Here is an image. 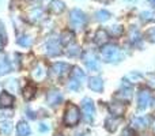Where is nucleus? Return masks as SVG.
I'll return each mask as SVG.
<instances>
[{
  "label": "nucleus",
  "mask_w": 155,
  "mask_h": 136,
  "mask_svg": "<svg viewBox=\"0 0 155 136\" xmlns=\"http://www.w3.org/2000/svg\"><path fill=\"white\" fill-rule=\"evenodd\" d=\"M79 120H80L79 108L74 104H68L64 113V124L67 127H74L79 123Z\"/></svg>",
  "instance_id": "f257e3e1"
},
{
  "label": "nucleus",
  "mask_w": 155,
  "mask_h": 136,
  "mask_svg": "<svg viewBox=\"0 0 155 136\" xmlns=\"http://www.w3.org/2000/svg\"><path fill=\"white\" fill-rule=\"evenodd\" d=\"M102 57L106 63H116L120 61L123 55H121V51L118 49V46L116 45H105L102 48Z\"/></svg>",
  "instance_id": "f03ea898"
},
{
  "label": "nucleus",
  "mask_w": 155,
  "mask_h": 136,
  "mask_svg": "<svg viewBox=\"0 0 155 136\" xmlns=\"http://www.w3.org/2000/svg\"><path fill=\"white\" fill-rule=\"evenodd\" d=\"M83 61H84L86 67L90 71H99V68H101L98 57H97V55L93 51H87L83 53Z\"/></svg>",
  "instance_id": "7ed1b4c3"
},
{
  "label": "nucleus",
  "mask_w": 155,
  "mask_h": 136,
  "mask_svg": "<svg viewBox=\"0 0 155 136\" xmlns=\"http://www.w3.org/2000/svg\"><path fill=\"white\" fill-rule=\"evenodd\" d=\"M71 26L74 27V29H82L83 26L86 25V14L83 12L82 10H79V8H75V10L71 11Z\"/></svg>",
  "instance_id": "20e7f679"
},
{
  "label": "nucleus",
  "mask_w": 155,
  "mask_h": 136,
  "mask_svg": "<svg viewBox=\"0 0 155 136\" xmlns=\"http://www.w3.org/2000/svg\"><path fill=\"white\" fill-rule=\"evenodd\" d=\"M82 109H83V116L87 123H93L94 114H95V108H94V102L90 98H84L82 101Z\"/></svg>",
  "instance_id": "39448f33"
},
{
  "label": "nucleus",
  "mask_w": 155,
  "mask_h": 136,
  "mask_svg": "<svg viewBox=\"0 0 155 136\" xmlns=\"http://www.w3.org/2000/svg\"><path fill=\"white\" fill-rule=\"evenodd\" d=\"M150 104H151V93H150V90L144 88L137 95V108L140 110H144L146 108H148Z\"/></svg>",
  "instance_id": "423d86ee"
},
{
  "label": "nucleus",
  "mask_w": 155,
  "mask_h": 136,
  "mask_svg": "<svg viewBox=\"0 0 155 136\" xmlns=\"http://www.w3.org/2000/svg\"><path fill=\"white\" fill-rule=\"evenodd\" d=\"M46 53H48V56H51V57L59 56V55L61 53V45H60V41L57 40V38H52V40L48 41Z\"/></svg>",
  "instance_id": "0eeeda50"
},
{
  "label": "nucleus",
  "mask_w": 155,
  "mask_h": 136,
  "mask_svg": "<svg viewBox=\"0 0 155 136\" xmlns=\"http://www.w3.org/2000/svg\"><path fill=\"white\" fill-rule=\"evenodd\" d=\"M52 74L56 75L59 78H63L71 71V65H68L67 63H54L51 68Z\"/></svg>",
  "instance_id": "6e6552de"
},
{
  "label": "nucleus",
  "mask_w": 155,
  "mask_h": 136,
  "mask_svg": "<svg viewBox=\"0 0 155 136\" xmlns=\"http://www.w3.org/2000/svg\"><path fill=\"white\" fill-rule=\"evenodd\" d=\"M125 110H127L125 104H121V102L109 104V112H110V114H113L114 117H121V116H124Z\"/></svg>",
  "instance_id": "1a4fd4ad"
},
{
  "label": "nucleus",
  "mask_w": 155,
  "mask_h": 136,
  "mask_svg": "<svg viewBox=\"0 0 155 136\" xmlns=\"http://www.w3.org/2000/svg\"><path fill=\"white\" fill-rule=\"evenodd\" d=\"M46 101L51 106H57L59 104H61L63 101V94L57 90H51L46 95Z\"/></svg>",
  "instance_id": "9d476101"
},
{
  "label": "nucleus",
  "mask_w": 155,
  "mask_h": 136,
  "mask_svg": "<svg viewBox=\"0 0 155 136\" xmlns=\"http://www.w3.org/2000/svg\"><path fill=\"white\" fill-rule=\"evenodd\" d=\"M31 76H33V79L37 80V82H41V80L45 79L46 68L44 67V64H37L35 65V68L31 71Z\"/></svg>",
  "instance_id": "9b49d317"
},
{
  "label": "nucleus",
  "mask_w": 155,
  "mask_h": 136,
  "mask_svg": "<svg viewBox=\"0 0 155 136\" xmlns=\"http://www.w3.org/2000/svg\"><path fill=\"white\" fill-rule=\"evenodd\" d=\"M14 104V95H11L7 91H3L0 94V109H5V108H11Z\"/></svg>",
  "instance_id": "f8f14e48"
},
{
  "label": "nucleus",
  "mask_w": 155,
  "mask_h": 136,
  "mask_svg": "<svg viewBox=\"0 0 155 136\" xmlns=\"http://www.w3.org/2000/svg\"><path fill=\"white\" fill-rule=\"evenodd\" d=\"M88 87L93 91H95V93H101L104 90V82H102V79L99 76H93L88 79Z\"/></svg>",
  "instance_id": "ddd939ff"
},
{
  "label": "nucleus",
  "mask_w": 155,
  "mask_h": 136,
  "mask_svg": "<svg viewBox=\"0 0 155 136\" xmlns=\"http://www.w3.org/2000/svg\"><path fill=\"white\" fill-rule=\"evenodd\" d=\"M109 41V34L105 29H98L95 33V44L97 45H105Z\"/></svg>",
  "instance_id": "4468645a"
},
{
  "label": "nucleus",
  "mask_w": 155,
  "mask_h": 136,
  "mask_svg": "<svg viewBox=\"0 0 155 136\" xmlns=\"http://www.w3.org/2000/svg\"><path fill=\"white\" fill-rule=\"evenodd\" d=\"M65 8V4L63 0H52L49 3V10L53 14H61Z\"/></svg>",
  "instance_id": "2eb2a0df"
},
{
  "label": "nucleus",
  "mask_w": 155,
  "mask_h": 136,
  "mask_svg": "<svg viewBox=\"0 0 155 136\" xmlns=\"http://www.w3.org/2000/svg\"><path fill=\"white\" fill-rule=\"evenodd\" d=\"M116 98L117 99H123V101H131L132 98V88L131 87H123L120 91H117L116 94Z\"/></svg>",
  "instance_id": "dca6fc26"
},
{
  "label": "nucleus",
  "mask_w": 155,
  "mask_h": 136,
  "mask_svg": "<svg viewBox=\"0 0 155 136\" xmlns=\"http://www.w3.org/2000/svg\"><path fill=\"white\" fill-rule=\"evenodd\" d=\"M74 40V33L71 32V30H64V32L61 33V35H60V42H61V45H70L71 42H72Z\"/></svg>",
  "instance_id": "f3484780"
},
{
  "label": "nucleus",
  "mask_w": 155,
  "mask_h": 136,
  "mask_svg": "<svg viewBox=\"0 0 155 136\" xmlns=\"http://www.w3.org/2000/svg\"><path fill=\"white\" fill-rule=\"evenodd\" d=\"M29 134H30L29 124L25 123V121L18 123V125H16V135L18 136H29Z\"/></svg>",
  "instance_id": "a211bd4d"
},
{
  "label": "nucleus",
  "mask_w": 155,
  "mask_h": 136,
  "mask_svg": "<svg viewBox=\"0 0 155 136\" xmlns=\"http://www.w3.org/2000/svg\"><path fill=\"white\" fill-rule=\"evenodd\" d=\"M131 125H132V128H135V129H144L148 125V118H142V117L134 118Z\"/></svg>",
  "instance_id": "6ab92c4d"
},
{
  "label": "nucleus",
  "mask_w": 155,
  "mask_h": 136,
  "mask_svg": "<svg viewBox=\"0 0 155 136\" xmlns=\"http://www.w3.org/2000/svg\"><path fill=\"white\" fill-rule=\"evenodd\" d=\"M118 124H120V118L116 120V118L110 117V118H107V120L105 121V128H106L109 132H114L116 129H117Z\"/></svg>",
  "instance_id": "aec40b11"
},
{
  "label": "nucleus",
  "mask_w": 155,
  "mask_h": 136,
  "mask_svg": "<svg viewBox=\"0 0 155 136\" xmlns=\"http://www.w3.org/2000/svg\"><path fill=\"white\" fill-rule=\"evenodd\" d=\"M35 87L33 85H29V86H26V87L23 88V97H25V99L26 101H30V99H33L34 98V95H35Z\"/></svg>",
  "instance_id": "412c9836"
},
{
  "label": "nucleus",
  "mask_w": 155,
  "mask_h": 136,
  "mask_svg": "<svg viewBox=\"0 0 155 136\" xmlns=\"http://www.w3.org/2000/svg\"><path fill=\"white\" fill-rule=\"evenodd\" d=\"M11 131H12L11 121H3V123H0V134L3 136H8L11 134Z\"/></svg>",
  "instance_id": "4be33fe9"
},
{
  "label": "nucleus",
  "mask_w": 155,
  "mask_h": 136,
  "mask_svg": "<svg viewBox=\"0 0 155 136\" xmlns=\"http://www.w3.org/2000/svg\"><path fill=\"white\" fill-rule=\"evenodd\" d=\"M11 71V64L7 59H0V76L8 74Z\"/></svg>",
  "instance_id": "5701e85b"
},
{
  "label": "nucleus",
  "mask_w": 155,
  "mask_h": 136,
  "mask_svg": "<svg viewBox=\"0 0 155 136\" xmlns=\"http://www.w3.org/2000/svg\"><path fill=\"white\" fill-rule=\"evenodd\" d=\"M18 44H19L21 46L29 48V46L33 45V38L29 37V35H22L21 38H18Z\"/></svg>",
  "instance_id": "b1692460"
},
{
  "label": "nucleus",
  "mask_w": 155,
  "mask_h": 136,
  "mask_svg": "<svg viewBox=\"0 0 155 136\" xmlns=\"http://www.w3.org/2000/svg\"><path fill=\"white\" fill-rule=\"evenodd\" d=\"M95 16H97V19H98L99 22H106V21H109L110 19V14L107 12V11H105V10L97 11Z\"/></svg>",
  "instance_id": "393cba45"
},
{
  "label": "nucleus",
  "mask_w": 155,
  "mask_h": 136,
  "mask_svg": "<svg viewBox=\"0 0 155 136\" xmlns=\"http://www.w3.org/2000/svg\"><path fill=\"white\" fill-rule=\"evenodd\" d=\"M125 79L129 80V82H132V83H135V82H140V80L143 79V76H142V74H139V72H129V74L125 76Z\"/></svg>",
  "instance_id": "a878e982"
},
{
  "label": "nucleus",
  "mask_w": 155,
  "mask_h": 136,
  "mask_svg": "<svg viewBox=\"0 0 155 136\" xmlns=\"http://www.w3.org/2000/svg\"><path fill=\"white\" fill-rule=\"evenodd\" d=\"M72 78L78 79L79 82H83V80H84V72H83L79 67H74L72 68Z\"/></svg>",
  "instance_id": "bb28decb"
},
{
  "label": "nucleus",
  "mask_w": 155,
  "mask_h": 136,
  "mask_svg": "<svg viewBox=\"0 0 155 136\" xmlns=\"http://www.w3.org/2000/svg\"><path fill=\"white\" fill-rule=\"evenodd\" d=\"M68 46V49H67V55L68 56H72V57H75L78 56V55L80 53V49H79V46L76 45V44H74V45H67Z\"/></svg>",
  "instance_id": "cd10ccee"
},
{
  "label": "nucleus",
  "mask_w": 155,
  "mask_h": 136,
  "mask_svg": "<svg viewBox=\"0 0 155 136\" xmlns=\"http://www.w3.org/2000/svg\"><path fill=\"white\" fill-rule=\"evenodd\" d=\"M80 83L82 82H79L78 79H75V78H72V79L70 80V83H68V90H71V91H78L79 90V87H80Z\"/></svg>",
  "instance_id": "c85d7f7f"
},
{
  "label": "nucleus",
  "mask_w": 155,
  "mask_h": 136,
  "mask_svg": "<svg viewBox=\"0 0 155 136\" xmlns=\"http://www.w3.org/2000/svg\"><path fill=\"white\" fill-rule=\"evenodd\" d=\"M123 32H124V29H123V26H120V25H117V26H112L110 27V34L113 35V37H120L121 34H123Z\"/></svg>",
  "instance_id": "c756f323"
},
{
  "label": "nucleus",
  "mask_w": 155,
  "mask_h": 136,
  "mask_svg": "<svg viewBox=\"0 0 155 136\" xmlns=\"http://www.w3.org/2000/svg\"><path fill=\"white\" fill-rule=\"evenodd\" d=\"M129 37H131V42H134V44L140 42V33L137 32L136 29H131V32H129Z\"/></svg>",
  "instance_id": "7c9ffc66"
},
{
  "label": "nucleus",
  "mask_w": 155,
  "mask_h": 136,
  "mask_svg": "<svg viewBox=\"0 0 155 136\" xmlns=\"http://www.w3.org/2000/svg\"><path fill=\"white\" fill-rule=\"evenodd\" d=\"M42 15H44V14H42V10H40V8H35V10L33 11L31 14H30V19H31L33 22H37V21H40Z\"/></svg>",
  "instance_id": "2f4dec72"
},
{
  "label": "nucleus",
  "mask_w": 155,
  "mask_h": 136,
  "mask_svg": "<svg viewBox=\"0 0 155 136\" xmlns=\"http://www.w3.org/2000/svg\"><path fill=\"white\" fill-rule=\"evenodd\" d=\"M140 16H142L143 21H153V19H155V14L153 11H144V12H142Z\"/></svg>",
  "instance_id": "473e14b6"
},
{
  "label": "nucleus",
  "mask_w": 155,
  "mask_h": 136,
  "mask_svg": "<svg viewBox=\"0 0 155 136\" xmlns=\"http://www.w3.org/2000/svg\"><path fill=\"white\" fill-rule=\"evenodd\" d=\"M5 86H7V90H11V91H16V90H18V82H16V80H14V79L8 80Z\"/></svg>",
  "instance_id": "72a5a7b5"
},
{
  "label": "nucleus",
  "mask_w": 155,
  "mask_h": 136,
  "mask_svg": "<svg viewBox=\"0 0 155 136\" xmlns=\"http://www.w3.org/2000/svg\"><path fill=\"white\" fill-rule=\"evenodd\" d=\"M146 37H147L148 41H151V42H155V27H151V29L147 30V33H146Z\"/></svg>",
  "instance_id": "f704fd0d"
},
{
  "label": "nucleus",
  "mask_w": 155,
  "mask_h": 136,
  "mask_svg": "<svg viewBox=\"0 0 155 136\" xmlns=\"http://www.w3.org/2000/svg\"><path fill=\"white\" fill-rule=\"evenodd\" d=\"M121 136H135V132L132 131L131 128H127V129H124V131H123Z\"/></svg>",
  "instance_id": "c9c22d12"
},
{
  "label": "nucleus",
  "mask_w": 155,
  "mask_h": 136,
  "mask_svg": "<svg viewBox=\"0 0 155 136\" xmlns=\"http://www.w3.org/2000/svg\"><path fill=\"white\" fill-rule=\"evenodd\" d=\"M40 131H41V132L48 131V127H46V124H41V125H40Z\"/></svg>",
  "instance_id": "e433bc0d"
},
{
  "label": "nucleus",
  "mask_w": 155,
  "mask_h": 136,
  "mask_svg": "<svg viewBox=\"0 0 155 136\" xmlns=\"http://www.w3.org/2000/svg\"><path fill=\"white\" fill-rule=\"evenodd\" d=\"M148 2H150L153 5H155V0H148Z\"/></svg>",
  "instance_id": "4c0bfd02"
},
{
  "label": "nucleus",
  "mask_w": 155,
  "mask_h": 136,
  "mask_svg": "<svg viewBox=\"0 0 155 136\" xmlns=\"http://www.w3.org/2000/svg\"><path fill=\"white\" fill-rule=\"evenodd\" d=\"M153 128H154V132H155V121H154V124H153Z\"/></svg>",
  "instance_id": "58836bf2"
},
{
  "label": "nucleus",
  "mask_w": 155,
  "mask_h": 136,
  "mask_svg": "<svg viewBox=\"0 0 155 136\" xmlns=\"http://www.w3.org/2000/svg\"><path fill=\"white\" fill-rule=\"evenodd\" d=\"M127 2H135V0H127Z\"/></svg>",
  "instance_id": "ea45409f"
},
{
  "label": "nucleus",
  "mask_w": 155,
  "mask_h": 136,
  "mask_svg": "<svg viewBox=\"0 0 155 136\" xmlns=\"http://www.w3.org/2000/svg\"><path fill=\"white\" fill-rule=\"evenodd\" d=\"M0 49H2V41H0Z\"/></svg>",
  "instance_id": "a19ab883"
},
{
  "label": "nucleus",
  "mask_w": 155,
  "mask_h": 136,
  "mask_svg": "<svg viewBox=\"0 0 155 136\" xmlns=\"http://www.w3.org/2000/svg\"><path fill=\"white\" fill-rule=\"evenodd\" d=\"M154 108H155V101H154Z\"/></svg>",
  "instance_id": "79ce46f5"
},
{
  "label": "nucleus",
  "mask_w": 155,
  "mask_h": 136,
  "mask_svg": "<svg viewBox=\"0 0 155 136\" xmlns=\"http://www.w3.org/2000/svg\"><path fill=\"white\" fill-rule=\"evenodd\" d=\"M56 136H63V135H56Z\"/></svg>",
  "instance_id": "37998d69"
}]
</instances>
